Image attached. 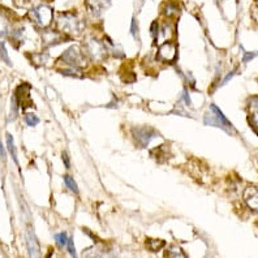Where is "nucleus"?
<instances>
[{"label":"nucleus","instance_id":"f257e3e1","mask_svg":"<svg viewBox=\"0 0 258 258\" xmlns=\"http://www.w3.org/2000/svg\"><path fill=\"white\" fill-rule=\"evenodd\" d=\"M204 124L205 125L210 126H217L219 129H223L224 132L232 133L233 126L230 123V120L227 119L223 115V112L221 111V108L218 107L217 104H210V108L204 116Z\"/></svg>","mask_w":258,"mask_h":258},{"label":"nucleus","instance_id":"f03ea898","mask_svg":"<svg viewBox=\"0 0 258 258\" xmlns=\"http://www.w3.org/2000/svg\"><path fill=\"white\" fill-rule=\"evenodd\" d=\"M56 28L59 32L67 35H79L82 30V24L76 15L71 12H63L59 13Z\"/></svg>","mask_w":258,"mask_h":258},{"label":"nucleus","instance_id":"7ed1b4c3","mask_svg":"<svg viewBox=\"0 0 258 258\" xmlns=\"http://www.w3.org/2000/svg\"><path fill=\"white\" fill-rule=\"evenodd\" d=\"M28 16L37 26L47 29L54 20V10L47 4H39L29 11Z\"/></svg>","mask_w":258,"mask_h":258},{"label":"nucleus","instance_id":"20e7f679","mask_svg":"<svg viewBox=\"0 0 258 258\" xmlns=\"http://www.w3.org/2000/svg\"><path fill=\"white\" fill-rule=\"evenodd\" d=\"M82 47H84V52L88 55L90 59L94 60H101L106 56V46L102 41H98L95 38H88L82 43Z\"/></svg>","mask_w":258,"mask_h":258},{"label":"nucleus","instance_id":"39448f33","mask_svg":"<svg viewBox=\"0 0 258 258\" xmlns=\"http://www.w3.org/2000/svg\"><path fill=\"white\" fill-rule=\"evenodd\" d=\"M132 136L140 148H146L151 140L158 137V133L155 129L150 126H136L132 129Z\"/></svg>","mask_w":258,"mask_h":258},{"label":"nucleus","instance_id":"423d86ee","mask_svg":"<svg viewBox=\"0 0 258 258\" xmlns=\"http://www.w3.org/2000/svg\"><path fill=\"white\" fill-rule=\"evenodd\" d=\"M177 57V46L175 42L167 41L159 46L157 52V59L163 63H173Z\"/></svg>","mask_w":258,"mask_h":258},{"label":"nucleus","instance_id":"0eeeda50","mask_svg":"<svg viewBox=\"0 0 258 258\" xmlns=\"http://www.w3.org/2000/svg\"><path fill=\"white\" fill-rule=\"evenodd\" d=\"M60 59L63 63L70 64L72 67H80L82 64V54L77 47H71L64 51Z\"/></svg>","mask_w":258,"mask_h":258},{"label":"nucleus","instance_id":"6e6552de","mask_svg":"<svg viewBox=\"0 0 258 258\" xmlns=\"http://www.w3.org/2000/svg\"><path fill=\"white\" fill-rule=\"evenodd\" d=\"M86 7H88L89 13H92L93 16L99 17L108 7L111 6V0H85Z\"/></svg>","mask_w":258,"mask_h":258},{"label":"nucleus","instance_id":"1a4fd4ad","mask_svg":"<svg viewBox=\"0 0 258 258\" xmlns=\"http://www.w3.org/2000/svg\"><path fill=\"white\" fill-rule=\"evenodd\" d=\"M242 199L248 205V208L253 211L258 210V189L255 185H249L248 188L244 190Z\"/></svg>","mask_w":258,"mask_h":258},{"label":"nucleus","instance_id":"9d476101","mask_svg":"<svg viewBox=\"0 0 258 258\" xmlns=\"http://www.w3.org/2000/svg\"><path fill=\"white\" fill-rule=\"evenodd\" d=\"M16 95L17 98H19V101L16 99L17 103H19L24 110H25L28 106H32V99H30V85L25 84V90H24V84L20 85L19 88H17Z\"/></svg>","mask_w":258,"mask_h":258},{"label":"nucleus","instance_id":"9b49d317","mask_svg":"<svg viewBox=\"0 0 258 258\" xmlns=\"http://www.w3.org/2000/svg\"><path fill=\"white\" fill-rule=\"evenodd\" d=\"M26 244H28V252L30 257H38L41 253V246L38 242L37 236L33 231H28L26 233Z\"/></svg>","mask_w":258,"mask_h":258},{"label":"nucleus","instance_id":"f8f14e48","mask_svg":"<svg viewBox=\"0 0 258 258\" xmlns=\"http://www.w3.org/2000/svg\"><path fill=\"white\" fill-rule=\"evenodd\" d=\"M42 37H43L42 39H43L44 47H52L55 44H59L63 42L61 34H59V33L55 32V30H47Z\"/></svg>","mask_w":258,"mask_h":258},{"label":"nucleus","instance_id":"ddd939ff","mask_svg":"<svg viewBox=\"0 0 258 258\" xmlns=\"http://www.w3.org/2000/svg\"><path fill=\"white\" fill-rule=\"evenodd\" d=\"M63 76L67 77H72V79H82L84 77V72L81 71V68L79 67H71V68H66V70L59 71Z\"/></svg>","mask_w":258,"mask_h":258},{"label":"nucleus","instance_id":"4468645a","mask_svg":"<svg viewBox=\"0 0 258 258\" xmlns=\"http://www.w3.org/2000/svg\"><path fill=\"white\" fill-rule=\"evenodd\" d=\"M6 139H7V148H8V151H10L11 157L13 158L15 163L19 166V159H17V150H16V146H15V141H13L12 135H11V133H7Z\"/></svg>","mask_w":258,"mask_h":258},{"label":"nucleus","instance_id":"2eb2a0df","mask_svg":"<svg viewBox=\"0 0 258 258\" xmlns=\"http://www.w3.org/2000/svg\"><path fill=\"white\" fill-rule=\"evenodd\" d=\"M146 246L151 252H159L162 248L166 246V241L159 239H148L146 240Z\"/></svg>","mask_w":258,"mask_h":258},{"label":"nucleus","instance_id":"dca6fc26","mask_svg":"<svg viewBox=\"0 0 258 258\" xmlns=\"http://www.w3.org/2000/svg\"><path fill=\"white\" fill-rule=\"evenodd\" d=\"M164 254H166L167 257H186L185 253L183 252V249L177 245L168 246L166 252H164Z\"/></svg>","mask_w":258,"mask_h":258},{"label":"nucleus","instance_id":"f3484780","mask_svg":"<svg viewBox=\"0 0 258 258\" xmlns=\"http://www.w3.org/2000/svg\"><path fill=\"white\" fill-rule=\"evenodd\" d=\"M164 16L168 17V19H173L175 16L179 15V7L175 3H168L166 7H164Z\"/></svg>","mask_w":258,"mask_h":258},{"label":"nucleus","instance_id":"a211bd4d","mask_svg":"<svg viewBox=\"0 0 258 258\" xmlns=\"http://www.w3.org/2000/svg\"><path fill=\"white\" fill-rule=\"evenodd\" d=\"M64 183H66L67 188L70 189L71 192L76 193V195L79 193V186H77L76 181L73 180V177H71L70 175H66V176H64Z\"/></svg>","mask_w":258,"mask_h":258},{"label":"nucleus","instance_id":"6ab92c4d","mask_svg":"<svg viewBox=\"0 0 258 258\" xmlns=\"http://www.w3.org/2000/svg\"><path fill=\"white\" fill-rule=\"evenodd\" d=\"M39 121H41V120H39V117H38L35 113L29 112L25 115V123L28 124L29 126H35Z\"/></svg>","mask_w":258,"mask_h":258},{"label":"nucleus","instance_id":"aec40b11","mask_svg":"<svg viewBox=\"0 0 258 258\" xmlns=\"http://www.w3.org/2000/svg\"><path fill=\"white\" fill-rule=\"evenodd\" d=\"M55 241H56L57 245L60 248H64L67 245V241H68V236H67L66 232H60L55 235Z\"/></svg>","mask_w":258,"mask_h":258},{"label":"nucleus","instance_id":"412c9836","mask_svg":"<svg viewBox=\"0 0 258 258\" xmlns=\"http://www.w3.org/2000/svg\"><path fill=\"white\" fill-rule=\"evenodd\" d=\"M0 57L3 59L4 63L8 64V66H12V63H11V60H10V56H8V52H7L6 43H4V42H0Z\"/></svg>","mask_w":258,"mask_h":258},{"label":"nucleus","instance_id":"4be33fe9","mask_svg":"<svg viewBox=\"0 0 258 258\" xmlns=\"http://www.w3.org/2000/svg\"><path fill=\"white\" fill-rule=\"evenodd\" d=\"M150 34H151V38H153V43L157 44L158 35H159V25H158V21H154L153 24H151Z\"/></svg>","mask_w":258,"mask_h":258},{"label":"nucleus","instance_id":"5701e85b","mask_svg":"<svg viewBox=\"0 0 258 258\" xmlns=\"http://www.w3.org/2000/svg\"><path fill=\"white\" fill-rule=\"evenodd\" d=\"M131 34L133 35V38H135L136 41H139L140 39V34H139V25H137V20L133 17L132 19V22H131Z\"/></svg>","mask_w":258,"mask_h":258},{"label":"nucleus","instance_id":"b1692460","mask_svg":"<svg viewBox=\"0 0 258 258\" xmlns=\"http://www.w3.org/2000/svg\"><path fill=\"white\" fill-rule=\"evenodd\" d=\"M67 249H68V253H70L72 257H76L77 253H76V249H75V242H73V237H68V241H67Z\"/></svg>","mask_w":258,"mask_h":258},{"label":"nucleus","instance_id":"393cba45","mask_svg":"<svg viewBox=\"0 0 258 258\" xmlns=\"http://www.w3.org/2000/svg\"><path fill=\"white\" fill-rule=\"evenodd\" d=\"M19 104H17V101L13 98V101H12V119H16L17 115H19Z\"/></svg>","mask_w":258,"mask_h":258},{"label":"nucleus","instance_id":"a878e982","mask_svg":"<svg viewBox=\"0 0 258 258\" xmlns=\"http://www.w3.org/2000/svg\"><path fill=\"white\" fill-rule=\"evenodd\" d=\"M181 101H183L184 103L186 104V106H189V104H190V97H189V93H188V90H186V89H184V90H183Z\"/></svg>","mask_w":258,"mask_h":258},{"label":"nucleus","instance_id":"bb28decb","mask_svg":"<svg viewBox=\"0 0 258 258\" xmlns=\"http://www.w3.org/2000/svg\"><path fill=\"white\" fill-rule=\"evenodd\" d=\"M255 57V52H245L244 57H242V63H248L250 60H253Z\"/></svg>","mask_w":258,"mask_h":258},{"label":"nucleus","instance_id":"cd10ccee","mask_svg":"<svg viewBox=\"0 0 258 258\" xmlns=\"http://www.w3.org/2000/svg\"><path fill=\"white\" fill-rule=\"evenodd\" d=\"M235 73H236V71H232V72H230V73H228V75H227L226 77H224V80H223V81L221 82V86H224V85H226V84H227V82H228V81H231V79H232L233 76H235Z\"/></svg>","mask_w":258,"mask_h":258},{"label":"nucleus","instance_id":"c85d7f7f","mask_svg":"<svg viewBox=\"0 0 258 258\" xmlns=\"http://www.w3.org/2000/svg\"><path fill=\"white\" fill-rule=\"evenodd\" d=\"M61 158H63V162H64V166H66V168H70V159H68V155H67V153H63V154H61Z\"/></svg>","mask_w":258,"mask_h":258},{"label":"nucleus","instance_id":"c756f323","mask_svg":"<svg viewBox=\"0 0 258 258\" xmlns=\"http://www.w3.org/2000/svg\"><path fill=\"white\" fill-rule=\"evenodd\" d=\"M0 155H2V157H6V153H4V149H3V146H2V144H0Z\"/></svg>","mask_w":258,"mask_h":258}]
</instances>
